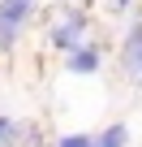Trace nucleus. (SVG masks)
<instances>
[{
	"mask_svg": "<svg viewBox=\"0 0 142 147\" xmlns=\"http://www.w3.org/2000/svg\"><path fill=\"white\" fill-rule=\"evenodd\" d=\"M43 30H47V43L69 56V52H78V48L86 43V13L73 9V5H52Z\"/></svg>",
	"mask_w": 142,
	"mask_h": 147,
	"instance_id": "nucleus-1",
	"label": "nucleus"
},
{
	"mask_svg": "<svg viewBox=\"0 0 142 147\" xmlns=\"http://www.w3.org/2000/svg\"><path fill=\"white\" fill-rule=\"evenodd\" d=\"M39 0H0V52H9L22 35V26L35 18Z\"/></svg>",
	"mask_w": 142,
	"mask_h": 147,
	"instance_id": "nucleus-2",
	"label": "nucleus"
},
{
	"mask_svg": "<svg viewBox=\"0 0 142 147\" xmlns=\"http://www.w3.org/2000/svg\"><path fill=\"white\" fill-rule=\"evenodd\" d=\"M65 69H69V74H78V78L99 74V69H103V48H99L95 39H86L78 52H69V56H65Z\"/></svg>",
	"mask_w": 142,
	"mask_h": 147,
	"instance_id": "nucleus-3",
	"label": "nucleus"
},
{
	"mask_svg": "<svg viewBox=\"0 0 142 147\" xmlns=\"http://www.w3.org/2000/svg\"><path fill=\"white\" fill-rule=\"evenodd\" d=\"M121 65H125L129 78L138 82V65H142V18H133V26H129V35L121 43Z\"/></svg>",
	"mask_w": 142,
	"mask_h": 147,
	"instance_id": "nucleus-4",
	"label": "nucleus"
},
{
	"mask_svg": "<svg viewBox=\"0 0 142 147\" xmlns=\"http://www.w3.org/2000/svg\"><path fill=\"white\" fill-rule=\"evenodd\" d=\"M95 147H129V125L125 121H112L103 134H95Z\"/></svg>",
	"mask_w": 142,
	"mask_h": 147,
	"instance_id": "nucleus-5",
	"label": "nucleus"
},
{
	"mask_svg": "<svg viewBox=\"0 0 142 147\" xmlns=\"http://www.w3.org/2000/svg\"><path fill=\"white\" fill-rule=\"evenodd\" d=\"M56 147H95V134H60Z\"/></svg>",
	"mask_w": 142,
	"mask_h": 147,
	"instance_id": "nucleus-6",
	"label": "nucleus"
},
{
	"mask_svg": "<svg viewBox=\"0 0 142 147\" xmlns=\"http://www.w3.org/2000/svg\"><path fill=\"white\" fill-rule=\"evenodd\" d=\"M9 134H13V117H9V113H0V147L9 143Z\"/></svg>",
	"mask_w": 142,
	"mask_h": 147,
	"instance_id": "nucleus-7",
	"label": "nucleus"
},
{
	"mask_svg": "<svg viewBox=\"0 0 142 147\" xmlns=\"http://www.w3.org/2000/svg\"><path fill=\"white\" fill-rule=\"evenodd\" d=\"M129 9V0H112V13H125Z\"/></svg>",
	"mask_w": 142,
	"mask_h": 147,
	"instance_id": "nucleus-8",
	"label": "nucleus"
},
{
	"mask_svg": "<svg viewBox=\"0 0 142 147\" xmlns=\"http://www.w3.org/2000/svg\"><path fill=\"white\" fill-rule=\"evenodd\" d=\"M138 82H142V65H138Z\"/></svg>",
	"mask_w": 142,
	"mask_h": 147,
	"instance_id": "nucleus-9",
	"label": "nucleus"
}]
</instances>
